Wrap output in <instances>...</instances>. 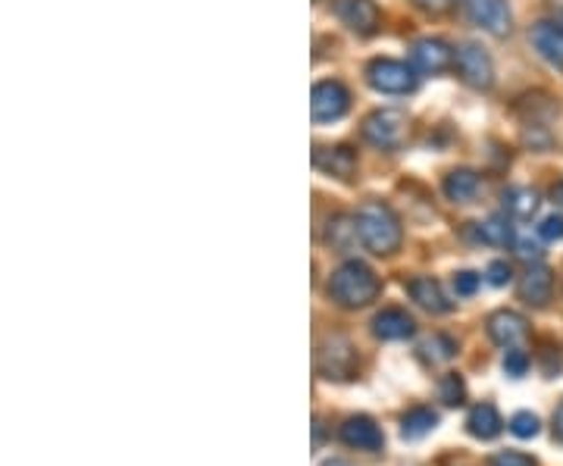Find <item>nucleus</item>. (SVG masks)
<instances>
[{
	"instance_id": "nucleus-1",
	"label": "nucleus",
	"mask_w": 563,
	"mask_h": 466,
	"mask_svg": "<svg viewBox=\"0 0 563 466\" xmlns=\"http://www.w3.org/2000/svg\"><path fill=\"white\" fill-rule=\"evenodd\" d=\"M357 232H361V244L376 254V257H391L404 242V229L398 213L383 201H366L357 210Z\"/></svg>"
},
{
	"instance_id": "nucleus-2",
	"label": "nucleus",
	"mask_w": 563,
	"mask_h": 466,
	"mask_svg": "<svg viewBox=\"0 0 563 466\" xmlns=\"http://www.w3.org/2000/svg\"><path fill=\"white\" fill-rule=\"evenodd\" d=\"M379 279H376V273L369 269L361 260H347L342 264L335 273H332V279L325 285V291H329V298L335 301L344 310H357V307L373 304L376 298H379Z\"/></svg>"
},
{
	"instance_id": "nucleus-3",
	"label": "nucleus",
	"mask_w": 563,
	"mask_h": 466,
	"mask_svg": "<svg viewBox=\"0 0 563 466\" xmlns=\"http://www.w3.org/2000/svg\"><path fill=\"white\" fill-rule=\"evenodd\" d=\"M317 373L329 382H347L357 376V351L347 335H329L317 351Z\"/></svg>"
},
{
	"instance_id": "nucleus-4",
	"label": "nucleus",
	"mask_w": 563,
	"mask_h": 466,
	"mask_svg": "<svg viewBox=\"0 0 563 466\" xmlns=\"http://www.w3.org/2000/svg\"><path fill=\"white\" fill-rule=\"evenodd\" d=\"M410 135V120L401 110H373L363 120V138L379 151H401Z\"/></svg>"
},
{
	"instance_id": "nucleus-5",
	"label": "nucleus",
	"mask_w": 563,
	"mask_h": 466,
	"mask_svg": "<svg viewBox=\"0 0 563 466\" xmlns=\"http://www.w3.org/2000/svg\"><path fill=\"white\" fill-rule=\"evenodd\" d=\"M366 81L379 95H410L417 88V73L407 63L379 57V60H373L366 66Z\"/></svg>"
},
{
	"instance_id": "nucleus-6",
	"label": "nucleus",
	"mask_w": 563,
	"mask_h": 466,
	"mask_svg": "<svg viewBox=\"0 0 563 466\" xmlns=\"http://www.w3.org/2000/svg\"><path fill=\"white\" fill-rule=\"evenodd\" d=\"M461 7L473 25H479L483 32L495 35V38L510 35V29H514V16H510L507 0H461Z\"/></svg>"
},
{
	"instance_id": "nucleus-7",
	"label": "nucleus",
	"mask_w": 563,
	"mask_h": 466,
	"mask_svg": "<svg viewBox=\"0 0 563 466\" xmlns=\"http://www.w3.org/2000/svg\"><path fill=\"white\" fill-rule=\"evenodd\" d=\"M454 69L476 91H488L495 85V63H492V57L485 54L479 44H463L461 51H457V57H454Z\"/></svg>"
},
{
	"instance_id": "nucleus-8",
	"label": "nucleus",
	"mask_w": 563,
	"mask_h": 466,
	"mask_svg": "<svg viewBox=\"0 0 563 466\" xmlns=\"http://www.w3.org/2000/svg\"><path fill=\"white\" fill-rule=\"evenodd\" d=\"M351 110V91L342 81H317L310 95V113L313 122H335Z\"/></svg>"
},
{
	"instance_id": "nucleus-9",
	"label": "nucleus",
	"mask_w": 563,
	"mask_h": 466,
	"mask_svg": "<svg viewBox=\"0 0 563 466\" xmlns=\"http://www.w3.org/2000/svg\"><path fill=\"white\" fill-rule=\"evenodd\" d=\"M454 51H451V44L442 38H420L413 41V47H410V60H413V69H420L426 76H439L444 73L448 66H454Z\"/></svg>"
},
{
	"instance_id": "nucleus-10",
	"label": "nucleus",
	"mask_w": 563,
	"mask_h": 466,
	"mask_svg": "<svg viewBox=\"0 0 563 466\" xmlns=\"http://www.w3.org/2000/svg\"><path fill=\"white\" fill-rule=\"evenodd\" d=\"M488 339L495 342V345L501 347H523L526 339H529V323H526V317L520 313H514V310H498V313H492L488 317Z\"/></svg>"
},
{
	"instance_id": "nucleus-11",
	"label": "nucleus",
	"mask_w": 563,
	"mask_h": 466,
	"mask_svg": "<svg viewBox=\"0 0 563 466\" xmlns=\"http://www.w3.org/2000/svg\"><path fill=\"white\" fill-rule=\"evenodd\" d=\"M335 16L357 35H373L383 20L376 0H335Z\"/></svg>"
},
{
	"instance_id": "nucleus-12",
	"label": "nucleus",
	"mask_w": 563,
	"mask_h": 466,
	"mask_svg": "<svg viewBox=\"0 0 563 466\" xmlns=\"http://www.w3.org/2000/svg\"><path fill=\"white\" fill-rule=\"evenodd\" d=\"M339 435H342L344 445L357 447V451H383L385 445L383 429L376 426V420H369V417H351V420H344Z\"/></svg>"
},
{
	"instance_id": "nucleus-13",
	"label": "nucleus",
	"mask_w": 563,
	"mask_h": 466,
	"mask_svg": "<svg viewBox=\"0 0 563 466\" xmlns=\"http://www.w3.org/2000/svg\"><path fill=\"white\" fill-rule=\"evenodd\" d=\"M529 41H532V47L539 51V57H542L548 66H554V69H561L563 73V29L561 25H554V22H536V25H532V32H529Z\"/></svg>"
},
{
	"instance_id": "nucleus-14",
	"label": "nucleus",
	"mask_w": 563,
	"mask_h": 466,
	"mask_svg": "<svg viewBox=\"0 0 563 466\" xmlns=\"http://www.w3.org/2000/svg\"><path fill=\"white\" fill-rule=\"evenodd\" d=\"M551 295H554V273L542 264L529 266L520 279V301L529 307H544L551 301Z\"/></svg>"
},
{
	"instance_id": "nucleus-15",
	"label": "nucleus",
	"mask_w": 563,
	"mask_h": 466,
	"mask_svg": "<svg viewBox=\"0 0 563 466\" xmlns=\"http://www.w3.org/2000/svg\"><path fill=\"white\" fill-rule=\"evenodd\" d=\"M373 332H376V339H383V342H404V339H410V335L417 332V323H413V317H410L407 310L388 307V310H383V313L373 320Z\"/></svg>"
},
{
	"instance_id": "nucleus-16",
	"label": "nucleus",
	"mask_w": 563,
	"mask_h": 466,
	"mask_svg": "<svg viewBox=\"0 0 563 466\" xmlns=\"http://www.w3.org/2000/svg\"><path fill=\"white\" fill-rule=\"evenodd\" d=\"M313 163H317V169L325 173V176H335V179H351L354 173H357V154L351 151V147H322L313 154Z\"/></svg>"
},
{
	"instance_id": "nucleus-17",
	"label": "nucleus",
	"mask_w": 563,
	"mask_h": 466,
	"mask_svg": "<svg viewBox=\"0 0 563 466\" xmlns=\"http://www.w3.org/2000/svg\"><path fill=\"white\" fill-rule=\"evenodd\" d=\"M407 295H410L422 310H429V313H448V310H451V301L444 298L442 285L435 282L432 276H417V279H410V282H407Z\"/></svg>"
},
{
	"instance_id": "nucleus-18",
	"label": "nucleus",
	"mask_w": 563,
	"mask_h": 466,
	"mask_svg": "<svg viewBox=\"0 0 563 466\" xmlns=\"http://www.w3.org/2000/svg\"><path fill=\"white\" fill-rule=\"evenodd\" d=\"M501 413L495 410V404H476L470 410V417H466V432H470L473 439L492 442V439L501 435Z\"/></svg>"
},
{
	"instance_id": "nucleus-19",
	"label": "nucleus",
	"mask_w": 563,
	"mask_h": 466,
	"mask_svg": "<svg viewBox=\"0 0 563 466\" xmlns=\"http://www.w3.org/2000/svg\"><path fill=\"white\" fill-rule=\"evenodd\" d=\"M444 198L454 203H470L476 201V195H479V176L473 173V169H454V173H448L444 176Z\"/></svg>"
},
{
	"instance_id": "nucleus-20",
	"label": "nucleus",
	"mask_w": 563,
	"mask_h": 466,
	"mask_svg": "<svg viewBox=\"0 0 563 466\" xmlns=\"http://www.w3.org/2000/svg\"><path fill=\"white\" fill-rule=\"evenodd\" d=\"M539 191L536 188H510L507 195H504V213L510 217V220H520V223H529L536 213H539Z\"/></svg>"
},
{
	"instance_id": "nucleus-21",
	"label": "nucleus",
	"mask_w": 563,
	"mask_h": 466,
	"mask_svg": "<svg viewBox=\"0 0 563 466\" xmlns=\"http://www.w3.org/2000/svg\"><path fill=\"white\" fill-rule=\"evenodd\" d=\"M439 426V413L429 407H413L401 417V435L407 442H417L422 435H429L432 429Z\"/></svg>"
},
{
	"instance_id": "nucleus-22",
	"label": "nucleus",
	"mask_w": 563,
	"mask_h": 466,
	"mask_svg": "<svg viewBox=\"0 0 563 466\" xmlns=\"http://www.w3.org/2000/svg\"><path fill=\"white\" fill-rule=\"evenodd\" d=\"M361 238L357 232V220L354 217H332L329 229H325V242L332 244L335 251H351Z\"/></svg>"
},
{
	"instance_id": "nucleus-23",
	"label": "nucleus",
	"mask_w": 563,
	"mask_h": 466,
	"mask_svg": "<svg viewBox=\"0 0 563 466\" xmlns=\"http://www.w3.org/2000/svg\"><path fill=\"white\" fill-rule=\"evenodd\" d=\"M476 235H479V242L495 244V247H507V244H514V238H517L507 213L504 217H492V220L476 225Z\"/></svg>"
},
{
	"instance_id": "nucleus-24",
	"label": "nucleus",
	"mask_w": 563,
	"mask_h": 466,
	"mask_svg": "<svg viewBox=\"0 0 563 466\" xmlns=\"http://www.w3.org/2000/svg\"><path fill=\"white\" fill-rule=\"evenodd\" d=\"M454 351H457V345L448 339V335H432V339H426L420 345V354L426 364H448L451 357H454Z\"/></svg>"
},
{
	"instance_id": "nucleus-25",
	"label": "nucleus",
	"mask_w": 563,
	"mask_h": 466,
	"mask_svg": "<svg viewBox=\"0 0 563 466\" xmlns=\"http://www.w3.org/2000/svg\"><path fill=\"white\" fill-rule=\"evenodd\" d=\"M439 398H442L448 407H461L463 398H466V388H463V379L457 373H448L442 376V382H439Z\"/></svg>"
},
{
	"instance_id": "nucleus-26",
	"label": "nucleus",
	"mask_w": 563,
	"mask_h": 466,
	"mask_svg": "<svg viewBox=\"0 0 563 466\" xmlns=\"http://www.w3.org/2000/svg\"><path fill=\"white\" fill-rule=\"evenodd\" d=\"M529 364H532V360H529V354H526L523 347H510L507 357H504V373L514 376V379H520V376H526Z\"/></svg>"
},
{
	"instance_id": "nucleus-27",
	"label": "nucleus",
	"mask_w": 563,
	"mask_h": 466,
	"mask_svg": "<svg viewBox=\"0 0 563 466\" xmlns=\"http://www.w3.org/2000/svg\"><path fill=\"white\" fill-rule=\"evenodd\" d=\"M510 432H514L517 439H536V435H539V417H536V413H517V417L510 420Z\"/></svg>"
},
{
	"instance_id": "nucleus-28",
	"label": "nucleus",
	"mask_w": 563,
	"mask_h": 466,
	"mask_svg": "<svg viewBox=\"0 0 563 466\" xmlns=\"http://www.w3.org/2000/svg\"><path fill=\"white\" fill-rule=\"evenodd\" d=\"M510 247L517 251V257H520V260H529V264H532V260H542V254H544L542 244L532 242V238H526V235H517Z\"/></svg>"
},
{
	"instance_id": "nucleus-29",
	"label": "nucleus",
	"mask_w": 563,
	"mask_h": 466,
	"mask_svg": "<svg viewBox=\"0 0 563 466\" xmlns=\"http://www.w3.org/2000/svg\"><path fill=\"white\" fill-rule=\"evenodd\" d=\"M539 238L542 242H563V217H544L542 225H539Z\"/></svg>"
},
{
	"instance_id": "nucleus-30",
	"label": "nucleus",
	"mask_w": 563,
	"mask_h": 466,
	"mask_svg": "<svg viewBox=\"0 0 563 466\" xmlns=\"http://www.w3.org/2000/svg\"><path fill=\"white\" fill-rule=\"evenodd\" d=\"M510 279H514V269H510V264H504V260H495V264L488 266V273H485V282L495 285V288H504Z\"/></svg>"
},
{
	"instance_id": "nucleus-31",
	"label": "nucleus",
	"mask_w": 563,
	"mask_h": 466,
	"mask_svg": "<svg viewBox=\"0 0 563 466\" xmlns=\"http://www.w3.org/2000/svg\"><path fill=\"white\" fill-rule=\"evenodd\" d=\"M479 285H483V276H476V273H457V276H454V291L463 295V298L476 295Z\"/></svg>"
},
{
	"instance_id": "nucleus-32",
	"label": "nucleus",
	"mask_w": 563,
	"mask_h": 466,
	"mask_svg": "<svg viewBox=\"0 0 563 466\" xmlns=\"http://www.w3.org/2000/svg\"><path fill=\"white\" fill-rule=\"evenodd\" d=\"M492 466H536V461L520 454V451H501V454L492 457Z\"/></svg>"
},
{
	"instance_id": "nucleus-33",
	"label": "nucleus",
	"mask_w": 563,
	"mask_h": 466,
	"mask_svg": "<svg viewBox=\"0 0 563 466\" xmlns=\"http://www.w3.org/2000/svg\"><path fill=\"white\" fill-rule=\"evenodd\" d=\"M417 10H422V13H429V16H442V13H448L451 7H454V0H410Z\"/></svg>"
},
{
	"instance_id": "nucleus-34",
	"label": "nucleus",
	"mask_w": 563,
	"mask_h": 466,
	"mask_svg": "<svg viewBox=\"0 0 563 466\" xmlns=\"http://www.w3.org/2000/svg\"><path fill=\"white\" fill-rule=\"evenodd\" d=\"M554 439L563 442V404L554 410Z\"/></svg>"
},
{
	"instance_id": "nucleus-35",
	"label": "nucleus",
	"mask_w": 563,
	"mask_h": 466,
	"mask_svg": "<svg viewBox=\"0 0 563 466\" xmlns=\"http://www.w3.org/2000/svg\"><path fill=\"white\" fill-rule=\"evenodd\" d=\"M554 198H558V201H561V203H563V182H561V185H558V188H554Z\"/></svg>"
},
{
	"instance_id": "nucleus-36",
	"label": "nucleus",
	"mask_w": 563,
	"mask_h": 466,
	"mask_svg": "<svg viewBox=\"0 0 563 466\" xmlns=\"http://www.w3.org/2000/svg\"><path fill=\"white\" fill-rule=\"evenodd\" d=\"M322 466H347V464H342V461H329V464H322Z\"/></svg>"
}]
</instances>
